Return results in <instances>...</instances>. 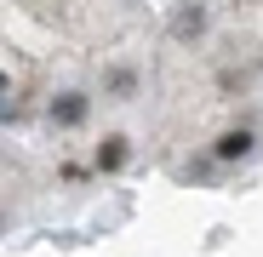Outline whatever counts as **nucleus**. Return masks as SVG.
<instances>
[{"instance_id": "nucleus-1", "label": "nucleus", "mask_w": 263, "mask_h": 257, "mask_svg": "<svg viewBox=\"0 0 263 257\" xmlns=\"http://www.w3.org/2000/svg\"><path fill=\"white\" fill-rule=\"evenodd\" d=\"M149 97L132 0H0V154L23 177L86 189L138 160Z\"/></svg>"}, {"instance_id": "nucleus-2", "label": "nucleus", "mask_w": 263, "mask_h": 257, "mask_svg": "<svg viewBox=\"0 0 263 257\" xmlns=\"http://www.w3.org/2000/svg\"><path fill=\"white\" fill-rule=\"evenodd\" d=\"M160 92L178 171H235L263 154V0H178Z\"/></svg>"}, {"instance_id": "nucleus-3", "label": "nucleus", "mask_w": 263, "mask_h": 257, "mask_svg": "<svg viewBox=\"0 0 263 257\" xmlns=\"http://www.w3.org/2000/svg\"><path fill=\"white\" fill-rule=\"evenodd\" d=\"M17 183H23V171H17L6 154H0V223L12 218V194H17Z\"/></svg>"}]
</instances>
